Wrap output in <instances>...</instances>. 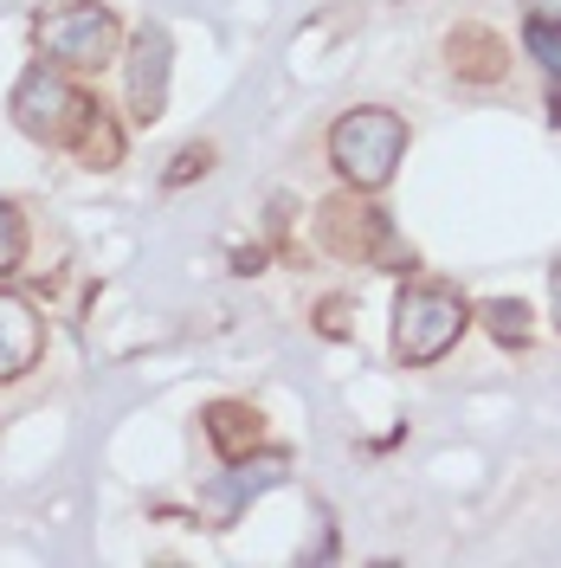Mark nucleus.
<instances>
[{"mask_svg":"<svg viewBox=\"0 0 561 568\" xmlns=\"http://www.w3.org/2000/svg\"><path fill=\"white\" fill-rule=\"evenodd\" d=\"M400 155H407V116L387 104H355L329 123V162L343 187L361 194H381L387 181L400 175Z\"/></svg>","mask_w":561,"mask_h":568,"instance_id":"obj_1","label":"nucleus"},{"mask_svg":"<svg viewBox=\"0 0 561 568\" xmlns=\"http://www.w3.org/2000/svg\"><path fill=\"white\" fill-rule=\"evenodd\" d=\"M465 329H471V304L452 284L432 278L400 284V297H394V362L400 368H432L439 355L458 349Z\"/></svg>","mask_w":561,"mask_h":568,"instance_id":"obj_2","label":"nucleus"},{"mask_svg":"<svg viewBox=\"0 0 561 568\" xmlns=\"http://www.w3.org/2000/svg\"><path fill=\"white\" fill-rule=\"evenodd\" d=\"M316 233H323V246L336 252V258L381 265V272H414V252L400 246L387 207L375 194H361V187H343L336 201H323V207H316Z\"/></svg>","mask_w":561,"mask_h":568,"instance_id":"obj_3","label":"nucleus"},{"mask_svg":"<svg viewBox=\"0 0 561 568\" xmlns=\"http://www.w3.org/2000/svg\"><path fill=\"white\" fill-rule=\"evenodd\" d=\"M7 110H13V123H20L33 142H45V149H71V142L84 136V123H91L98 98H84V91L65 78V65L39 59V65L20 71V84H13Z\"/></svg>","mask_w":561,"mask_h":568,"instance_id":"obj_4","label":"nucleus"},{"mask_svg":"<svg viewBox=\"0 0 561 568\" xmlns=\"http://www.w3.org/2000/svg\"><path fill=\"white\" fill-rule=\"evenodd\" d=\"M33 45L39 59H52L65 71H104L116 59V45H123V27L98 0H71V7H52V13L33 20Z\"/></svg>","mask_w":561,"mask_h":568,"instance_id":"obj_5","label":"nucleus"},{"mask_svg":"<svg viewBox=\"0 0 561 568\" xmlns=\"http://www.w3.org/2000/svg\"><path fill=\"white\" fill-rule=\"evenodd\" d=\"M169 65H175V45L162 27H142L130 45V116L136 123H162L169 110Z\"/></svg>","mask_w":561,"mask_h":568,"instance_id":"obj_6","label":"nucleus"},{"mask_svg":"<svg viewBox=\"0 0 561 568\" xmlns=\"http://www.w3.org/2000/svg\"><path fill=\"white\" fill-rule=\"evenodd\" d=\"M39 355H45V317L33 311V297L0 291V382L27 375Z\"/></svg>","mask_w":561,"mask_h":568,"instance_id":"obj_7","label":"nucleus"},{"mask_svg":"<svg viewBox=\"0 0 561 568\" xmlns=\"http://www.w3.org/2000/svg\"><path fill=\"white\" fill-rule=\"evenodd\" d=\"M446 65H452V78H465V84H503L510 78V45L491 33V27H452L446 33Z\"/></svg>","mask_w":561,"mask_h":568,"instance_id":"obj_8","label":"nucleus"},{"mask_svg":"<svg viewBox=\"0 0 561 568\" xmlns=\"http://www.w3.org/2000/svg\"><path fill=\"white\" fill-rule=\"evenodd\" d=\"M201 426H207V446L226 465L252 459V453L265 446V414H258L252 400H213L207 414H201Z\"/></svg>","mask_w":561,"mask_h":568,"instance_id":"obj_9","label":"nucleus"},{"mask_svg":"<svg viewBox=\"0 0 561 568\" xmlns=\"http://www.w3.org/2000/svg\"><path fill=\"white\" fill-rule=\"evenodd\" d=\"M284 471H290V459H284V453H252V459H239V465H233V478H226V491L213 497L220 524H233V517H239V504H246V497H258V491H272Z\"/></svg>","mask_w":561,"mask_h":568,"instance_id":"obj_10","label":"nucleus"},{"mask_svg":"<svg viewBox=\"0 0 561 568\" xmlns=\"http://www.w3.org/2000/svg\"><path fill=\"white\" fill-rule=\"evenodd\" d=\"M71 155H78L84 169H116V162H123V123L98 104L91 110V123H84V136L71 142Z\"/></svg>","mask_w":561,"mask_h":568,"instance_id":"obj_11","label":"nucleus"},{"mask_svg":"<svg viewBox=\"0 0 561 568\" xmlns=\"http://www.w3.org/2000/svg\"><path fill=\"white\" fill-rule=\"evenodd\" d=\"M478 317H484V329H491L503 349H529V304H517V297H491Z\"/></svg>","mask_w":561,"mask_h":568,"instance_id":"obj_12","label":"nucleus"},{"mask_svg":"<svg viewBox=\"0 0 561 568\" xmlns=\"http://www.w3.org/2000/svg\"><path fill=\"white\" fill-rule=\"evenodd\" d=\"M27 265V213L13 201H0V278Z\"/></svg>","mask_w":561,"mask_h":568,"instance_id":"obj_13","label":"nucleus"},{"mask_svg":"<svg viewBox=\"0 0 561 568\" xmlns=\"http://www.w3.org/2000/svg\"><path fill=\"white\" fill-rule=\"evenodd\" d=\"M523 45H529V59L549 71V78H561V33H555V27L529 20V27H523Z\"/></svg>","mask_w":561,"mask_h":568,"instance_id":"obj_14","label":"nucleus"},{"mask_svg":"<svg viewBox=\"0 0 561 568\" xmlns=\"http://www.w3.org/2000/svg\"><path fill=\"white\" fill-rule=\"evenodd\" d=\"M207 169H213V149H207V142H187L175 162H169V175H162V181H169V187H181V181L207 175Z\"/></svg>","mask_w":561,"mask_h":568,"instance_id":"obj_15","label":"nucleus"},{"mask_svg":"<svg viewBox=\"0 0 561 568\" xmlns=\"http://www.w3.org/2000/svg\"><path fill=\"white\" fill-rule=\"evenodd\" d=\"M349 304H343V297H323V317H316V329H323V336H349Z\"/></svg>","mask_w":561,"mask_h":568,"instance_id":"obj_16","label":"nucleus"},{"mask_svg":"<svg viewBox=\"0 0 561 568\" xmlns=\"http://www.w3.org/2000/svg\"><path fill=\"white\" fill-rule=\"evenodd\" d=\"M523 7H529V20H542V27L561 33V0H523Z\"/></svg>","mask_w":561,"mask_h":568,"instance_id":"obj_17","label":"nucleus"},{"mask_svg":"<svg viewBox=\"0 0 561 568\" xmlns=\"http://www.w3.org/2000/svg\"><path fill=\"white\" fill-rule=\"evenodd\" d=\"M233 272H246V278H252V272H265V252H258V246L239 252V258H233Z\"/></svg>","mask_w":561,"mask_h":568,"instance_id":"obj_18","label":"nucleus"},{"mask_svg":"<svg viewBox=\"0 0 561 568\" xmlns=\"http://www.w3.org/2000/svg\"><path fill=\"white\" fill-rule=\"evenodd\" d=\"M549 317H555V329H561V265L549 272Z\"/></svg>","mask_w":561,"mask_h":568,"instance_id":"obj_19","label":"nucleus"}]
</instances>
